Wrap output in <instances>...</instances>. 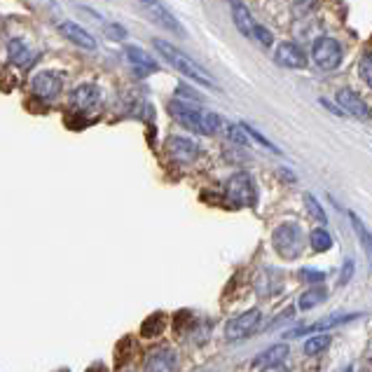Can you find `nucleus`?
<instances>
[{
  "instance_id": "1",
  "label": "nucleus",
  "mask_w": 372,
  "mask_h": 372,
  "mask_svg": "<svg viewBox=\"0 0 372 372\" xmlns=\"http://www.w3.org/2000/svg\"><path fill=\"white\" fill-rule=\"evenodd\" d=\"M152 47L157 50V54L164 59V61H169L171 66H174L178 73L185 75L187 80H194V82H199V85H206V87H214L216 90V80L211 78L206 70L199 66L197 61H194L192 56H187L185 52H180L176 45H171L167 43V40H162V38H155L152 40Z\"/></svg>"
},
{
  "instance_id": "2",
  "label": "nucleus",
  "mask_w": 372,
  "mask_h": 372,
  "mask_svg": "<svg viewBox=\"0 0 372 372\" xmlns=\"http://www.w3.org/2000/svg\"><path fill=\"white\" fill-rule=\"evenodd\" d=\"M169 113L174 115V120L180 124V127L190 129L192 134H216L220 132L223 120L220 115L216 113H202L199 108H194L190 103H183V101H171L169 103Z\"/></svg>"
},
{
  "instance_id": "3",
  "label": "nucleus",
  "mask_w": 372,
  "mask_h": 372,
  "mask_svg": "<svg viewBox=\"0 0 372 372\" xmlns=\"http://www.w3.org/2000/svg\"><path fill=\"white\" fill-rule=\"evenodd\" d=\"M271 241H274L276 253H279L281 258H286V260L300 258V256H302V251H304L302 229H300V225H295V223H283V225L276 227Z\"/></svg>"
},
{
  "instance_id": "4",
  "label": "nucleus",
  "mask_w": 372,
  "mask_h": 372,
  "mask_svg": "<svg viewBox=\"0 0 372 372\" xmlns=\"http://www.w3.org/2000/svg\"><path fill=\"white\" fill-rule=\"evenodd\" d=\"M136 8H138L143 14L150 19L152 23H157V26L167 28V31L176 33V35H185V31H183V26L178 23V19H176L171 12L164 8L159 0H136Z\"/></svg>"
},
{
  "instance_id": "5",
  "label": "nucleus",
  "mask_w": 372,
  "mask_h": 372,
  "mask_svg": "<svg viewBox=\"0 0 372 372\" xmlns=\"http://www.w3.org/2000/svg\"><path fill=\"white\" fill-rule=\"evenodd\" d=\"M314 63L321 70H335L342 63V47L333 38H318L311 50Z\"/></svg>"
},
{
  "instance_id": "6",
  "label": "nucleus",
  "mask_w": 372,
  "mask_h": 372,
  "mask_svg": "<svg viewBox=\"0 0 372 372\" xmlns=\"http://www.w3.org/2000/svg\"><path fill=\"white\" fill-rule=\"evenodd\" d=\"M227 197L237 206H256V185L248 174H234L227 180Z\"/></svg>"
},
{
  "instance_id": "7",
  "label": "nucleus",
  "mask_w": 372,
  "mask_h": 372,
  "mask_svg": "<svg viewBox=\"0 0 372 372\" xmlns=\"http://www.w3.org/2000/svg\"><path fill=\"white\" fill-rule=\"evenodd\" d=\"M31 85H33V92L38 94L40 99L52 101V99H56L59 92H61V75H56L54 70H40V73L33 75Z\"/></svg>"
},
{
  "instance_id": "8",
  "label": "nucleus",
  "mask_w": 372,
  "mask_h": 372,
  "mask_svg": "<svg viewBox=\"0 0 372 372\" xmlns=\"http://www.w3.org/2000/svg\"><path fill=\"white\" fill-rule=\"evenodd\" d=\"M258 321H260L258 309H248V311H244V314L234 316L232 321H227V326H225V340L246 338V335L258 326Z\"/></svg>"
},
{
  "instance_id": "9",
  "label": "nucleus",
  "mask_w": 372,
  "mask_h": 372,
  "mask_svg": "<svg viewBox=\"0 0 372 372\" xmlns=\"http://www.w3.org/2000/svg\"><path fill=\"white\" fill-rule=\"evenodd\" d=\"M335 101H338V105H340L342 113H349V115H353V117H358V120H370V108H368V103H365L356 92H351V90H340V92H338V96H335Z\"/></svg>"
},
{
  "instance_id": "10",
  "label": "nucleus",
  "mask_w": 372,
  "mask_h": 372,
  "mask_svg": "<svg viewBox=\"0 0 372 372\" xmlns=\"http://www.w3.org/2000/svg\"><path fill=\"white\" fill-rule=\"evenodd\" d=\"M167 150L176 162H183V164L192 162V159L199 155L197 143L190 138H185V136H171V138L167 141Z\"/></svg>"
},
{
  "instance_id": "11",
  "label": "nucleus",
  "mask_w": 372,
  "mask_h": 372,
  "mask_svg": "<svg viewBox=\"0 0 372 372\" xmlns=\"http://www.w3.org/2000/svg\"><path fill=\"white\" fill-rule=\"evenodd\" d=\"M276 63L283 68H304L307 63V56H304V50L295 43H281L276 47Z\"/></svg>"
},
{
  "instance_id": "12",
  "label": "nucleus",
  "mask_w": 372,
  "mask_h": 372,
  "mask_svg": "<svg viewBox=\"0 0 372 372\" xmlns=\"http://www.w3.org/2000/svg\"><path fill=\"white\" fill-rule=\"evenodd\" d=\"M176 363H178V356H176L174 349L169 347H159L147 356L145 361V372H174Z\"/></svg>"
},
{
  "instance_id": "13",
  "label": "nucleus",
  "mask_w": 372,
  "mask_h": 372,
  "mask_svg": "<svg viewBox=\"0 0 372 372\" xmlns=\"http://www.w3.org/2000/svg\"><path fill=\"white\" fill-rule=\"evenodd\" d=\"M101 99H103L101 90L94 85H80V87H75L73 94H70L73 105H78V110H85V113L92 108H96V105L101 103Z\"/></svg>"
},
{
  "instance_id": "14",
  "label": "nucleus",
  "mask_w": 372,
  "mask_h": 372,
  "mask_svg": "<svg viewBox=\"0 0 372 372\" xmlns=\"http://www.w3.org/2000/svg\"><path fill=\"white\" fill-rule=\"evenodd\" d=\"M59 31H61L63 38H68L73 45H78L82 47V50H96V40L92 38L90 33L85 31L82 26H78L75 21H63V23H59Z\"/></svg>"
},
{
  "instance_id": "15",
  "label": "nucleus",
  "mask_w": 372,
  "mask_h": 372,
  "mask_svg": "<svg viewBox=\"0 0 372 372\" xmlns=\"http://www.w3.org/2000/svg\"><path fill=\"white\" fill-rule=\"evenodd\" d=\"M229 8H232V21L237 23L239 33L246 35V38H253V31H256L258 21L253 19V14L248 12V8L241 0H229Z\"/></svg>"
},
{
  "instance_id": "16",
  "label": "nucleus",
  "mask_w": 372,
  "mask_h": 372,
  "mask_svg": "<svg viewBox=\"0 0 372 372\" xmlns=\"http://www.w3.org/2000/svg\"><path fill=\"white\" fill-rule=\"evenodd\" d=\"M288 358V347L286 344H274L269 349H265L262 353H258L253 358V368H274V365H283V361Z\"/></svg>"
},
{
  "instance_id": "17",
  "label": "nucleus",
  "mask_w": 372,
  "mask_h": 372,
  "mask_svg": "<svg viewBox=\"0 0 372 372\" xmlns=\"http://www.w3.org/2000/svg\"><path fill=\"white\" fill-rule=\"evenodd\" d=\"M124 56L129 59V63L134 66V70L138 75H147V73H155V70L159 68L155 61H152V56H147L141 47H127L124 50Z\"/></svg>"
},
{
  "instance_id": "18",
  "label": "nucleus",
  "mask_w": 372,
  "mask_h": 372,
  "mask_svg": "<svg viewBox=\"0 0 372 372\" xmlns=\"http://www.w3.org/2000/svg\"><path fill=\"white\" fill-rule=\"evenodd\" d=\"M353 318H358V314H351V316H340V314H333L328 318H323V321L314 323V326L304 328V330H293V333H288V338H298V335H304V333H311V330H328L333 326H340V323H347V321H353Z\"/></svg>"
},
{
  "instance_id": "19",
  "label": "nucleus",
  "mask_w": 372,
  "mask_h": 372,
  "mask_svg": "<svg viewBox=\"0 0 372 372\" xmlns=\"http://www.w3.org/2000/svg\"><path fill=\"white\" fill-rule=\"evenodd\" d=\"M8 54H10V61L19 63V66H28V63L33 61V54L28 52V47L23 40H10Z\"/></svg>"
},
{
  "instance_id": "20",
  "label": "nucleus",
  "mask_w": 372,
  "mask_h": 372,
  "mask_svg": "<svg viewBox=\"0 0 372 372\" xmlns=\"http://www.w3.org/2000/svg\"><path fill=\"white\" fill-rule=\"evenodd\" d=\"M326 300H328V291H326V288H311V291L302 293V298H300V309L309 311V309H314L316 304L326 302Z\"/></svg>"
},
{
  "instance_id": "21",
  "label": "nucleus",
  "mask_w": 372,
  "mask_h": 372,
  "mask_svg": "<svg viewBox=\"0 0 372 372\" xmlns=\"http://www.w3.org/2000/svg\"><path fill=\"white\" fill-rule=\"evenodd\" d=\"M330 342H333V340H330V335H316V338L304 342V353H307V356H316V353L328 349Z\"/></svg>"
},
{
  "instance_id": "22",
  "label": "nucleus",
  "mask_w": 372,
  "mask_h": 372,
  "mask_svg": "<svg viewBox=\"0 0 372 372\" xmlns=\"http://www.w3.org/2000/svg\"><path fill=\"white\" fill-rule=\"evenodd\" d=\"M164 328H167V316H164V314H155V316H150L143 323V335H145V338H157V335L162 333Z\"/></svg>"
},
{
  "instance_id": "23",
  "label": "nucleus",
  "mask_w": 372,
  "mask_h": 372,
  "mask_svg": "<svg viewBox=\"0 0 372 372\" xmlns=\"http://www.w3.org/2000/svg\"><path fill=\"white\" fill-rule=\"evenodd\" d=\"M309 241H311V248L318 251V253L330 251V248H333V237L328 234V229H314Z\"/></svg>"
},
{
  "instance_id": "24",
  "label": "nucleus",
  "mask_w": 372,
  "mask_h": 372,
  "mask_svg": "<svg viewBox=\"0 0 372 372\" xmlns=\"http://www.w3.org/2000/svg\"><path fill=\"white\" fill-rule=\"evenodd\" d=\"M304 204H307V209H309V214L314 220H321V223H326V211L321 209V204L316 202L311 194H304Z\"/></svg>"
},
{
  "instance_id": "25",
  "label": "nucleus",
  "mask_w": 372,
  "mask_h": 372,
  "mask_svg": "<svg viewBox=\"0 0 372 372\" xmlns=\"http://www.w3.org/2000/svg\"><path fill=\"white\" fill-rule=\"evenodd\" d=\"M227 136H229V141H234V143H239V145H248L251 141H248V136L244 132V127H239V124H229L227 127Z\"/></svg>"
},
{
  "instance_id": "26",
  "label": "nucleus",
  "mask_w": 372,
  "mask_h": 372,
  "mask_svg": "<svg viewBox=\"0 0 372 372\" xmlns=\"http://www.w3.org/2000/svg\"><path fill=\"white\" fill-rule=\"evenodd\" d=\"M253 38H256L262 47H271V43H274V35H271V31H267L265 26H260V23L256 26V31H253Z\"/></svg>"
},
{
  "instance_id": "27",
  "label": "nucleus",
  "mask_w": 372,
  "mask_h": 372,
  "mask_svg": "<svg viewBox=\"0 0 372 372\" xmlns=\"http://www.w3.org/2000/svg\"><path fill=\"white\" fill-rule=\"evenodd\" d=\"M358 73L365 80V85H372V56H363V61L358 63Z\"/></svg>"
},
{
  "instance_id": "28",
  "label": "nucleus",
  "mask_w": 372,
  "mask_h": 372,
  "mask_svg": "<svg viewBox=\"0 0 372 372\" xmlns=\"http://www.w3.org/2000/svg\"><path fill=\"white\" fill-rule=\"evenodd\" d=\"M241 127H244V132H246V136H253V138H256L258 141V143L260 145H265V147H269V150L271 152H279V147H276L274 143H269V141L267 138H265V136H260L258 132H256V129H253V127H248V124H241Z\"/></svg>"
},
{
  "instance_id": "29",
  "label": "nucleus",
  "mask_w": 372,
  "mask_h": 372,
  "mask_svg": "<svg viewBox=\"0 0 372 372\" xmlns=\"http://www.w3.org/2000/svg\"><path fill=\"white\" fill-rule=\"evenodd\" d=\"M103 31H105L108 38H115V40H124V38H127V31H124L122 26H117V23H105Z\"/></svg>"
},
{
  "instance_id": "30",
  "label": "nucleus",
  "mask_w": 372,
  "mask_h": 372,
  "mask_svg": "<svg viewBox=\"0 0 372 372\" xmlns=\"http://www.w3.org/2000/svg\"><path fill=\"white\" fill-rule=\"evenodd\" d=\"M351 223H353V227H356V232H358V234H361V239H363V244H365V248H370V234H368V232H365V227H363V223H361V220H358V218H356V216H353V214H351Z\"/></svg>"
},
{
  "instance_id": "31",
  "label": "nucleus",
  "mask_w": 372,
  "mask_h": 372,
  "mask_svg": "<svg viewBox=\"0 0 372 372\" xmlns=\"http://www.w3.org/2000/svg\"><path fill=\"white\" fill-rule=\"evenodd\" d=\"M300 276H302L304 281H323L326 279V274L323 271H314V269H304V271H300Z\"/></svg>"
},
{
  "instance_id": "32",
  "label": "nucleus",
  "mask_w": 372,
  "mask_h": 372,
  "mask_svg": "<svg viewBox=\"0 0 372 372\" xmlns=\"http://www.w3.org/2000/svg\"><path fill=\"white\" fill-rule=\"evenodd\" d=\"M351 274H353V262L349 260V262L344 265V271H342V279H340V283H342V286H344V283L351 279Z\"/></svg>"
},
{
  "instance_id": "33",
  "label": "nucleus",
  "mask_w": 372,
  "mask_h": 372,
  "mask_svg": "<svg viewBox=\"0 0 372 372\" xmlns=\"http://www.w3.org/2000/svg\"><path fill=\"white\" fill-rule=\"evenodd\" d=\"M260 372H288V368H286V365H274V368H265Z\"/></svg>"
},
{
  "instance_id": "34",
  "label": "nucleus",
  "mask_w": 372,
  "mask_h": 372,
  "mask_svg": "<svg viewBox=\"0 0 372 372\" xmlns=\"http://www.w3.org/2000/svg\"><path fill=\"white\" fill-rule=\"evenodd\" d=\"M344 372H351V370H344Z\"/></svg>"
}]
</instances>
